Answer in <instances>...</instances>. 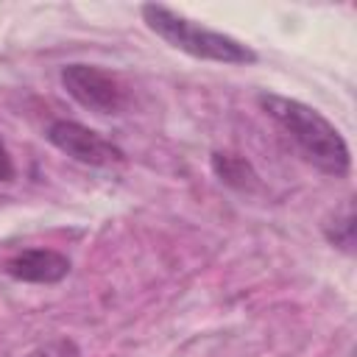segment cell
Returning a JSON list of instances; mask_svg holds the SVG:
<instances>
[{
  "instance_id": "7a4b0ae2",
  "label": "cell",
  "mask_w": 357,
  "mask_h": 357,
  "mask_svg": "<svg viewBox=\"0 0 357 357\" xmlns=\"http://www.w3.org/2000/svg\"><path fill=\"white\" fill-rule=\"evenodd\" d=\"M142 14V22L148 25V31H153L159 39H165L170 47L192 56V59H201V61H215V64H231V67H245V64H257L259 56L251 45L223 33V31H215V28H206L167 6H159V3H145L139 8Z\"/></svg>"
},
{
  "instance_id": "ba28073f",
  "label": "cell",
  "mask_w": 357,
  "mask_h": 357,
  "mask_svg": "<svg viewBox=\"0 0 357 357\" xmlns=\"http://www.w3.org/2000/svg\"><path fill=\"white\" fill-rule=\"evenodd\" d=\"M22 357H81V349L73 337H53L47 343H39Z\"/></svg>"
},
{
  "instance_id": "9c48e42d",
  "label": "cell",
  "mask_w": 357,
  "mask_h": 357,
  "mask_svg": "<svg viewBox=\"0 0 357 357\" xmlns=\"http://www.w3.org/2000/svg\"><path fill=\"white\" fill-rule=\"evenodd\" d=\"M14 176H17V167H14L11 151H8V145H6L3 137H0V181H11Z\"/></svg>"
},
{
  "instance_id": "6da1fadb",
  "label": "cell",
  "mask_w": 357,
  "mask_h": 357,
  "mask_svg": "<svg viewBox=\"0 0 357 357\" xmlns=\"http://www.w3.org/2000/svg\"><path fill=\"white\" fill-rule=\"evenodd\" d=\"M259 109L296 142L301 156L326 176L343 178L351 170V153L343 134L335 128L329 117L298 98H287L279 92H259Z\"/></svg>"
},
{
  "instance_id": "52a82bcc",
  "label": "cell",
  "mask_w": 357,
  "mask_h": 357,
  "mask_svg": "<svg viewBox=\"0 0 357 357\" xmlns=\"http://www.w3.org/2000/svg\"><path fill=\"white\" fill-rule=\"evenodd\" d=\"M321 229H324V237H326L329 245H335V248L351 254V251H354V206H351V201L346 198V201L340 204V209H335V212L324 220Z\"/></svg>"
},
{
  "instance_id": "8992f818",
  "label": "cell",
  "mask_w": 357,
  "mask_h": 357,
  "mask_svg": "<svg viewBox=\"0 0 357 357\" xmlns=\"http://www.w3.org/2000/svg\"><path fill=\"white\" fill-rule=\"evenodd\" d=\"M212 170H215V176H218L223 184H229V187H234V190H251V187L257 184V178H259L243 156L220 153V151L212 153Z\"/></svg>"
},
{
  "instance_id": "277c9868",
  "label": "cell",
  "mask_w": 357,
  "mask_h": 357,
  "mask_svg": "<svg viewBox=\"0 0 357 357\" xmlns=\"http://www.w3.org/2000/svg\"><path fill=\"white\" fill-rule=\"evenodd\" d=\"M45 137L56 151L89 167H114L126 162V151L120 145H114L112 139H106L103 134H98L95 128L78 120H67V117L50 120Z\"/></svg>"
},
{
  "instance_id": "3957f363",
  "label": "cell",
  "mask_w": 357,
  "mask_h": 357,
  "mask_svg": "<svg viewBox=\"0 0 357 357\" xmlns=\"http://www.w3.org/2000/svg\"><path fill=\"white\" fill-rule=\"evenodd\" d=\"M59 81L78 106L95 114H120L128 103L126 84L114 73L98 64H84V61L64 64L59 73Z\"/></svg>"
},
{
  "instance_id": "5b68a950",
  "label": "cell",
  "mask_w": 357,
  "mask_h": 357,
  "mask_svg": "<svg viewBox=\"0 0 357 357\" xmlns=\"http://www.w3.org/2000/svg\"><path fill=\"white\" fill-rule=\"evenodd\" d=\"M73 262L56 248H22L3 262L6 276L25 284H59L67 279Z\"/></svg>"
}]
</instances>
